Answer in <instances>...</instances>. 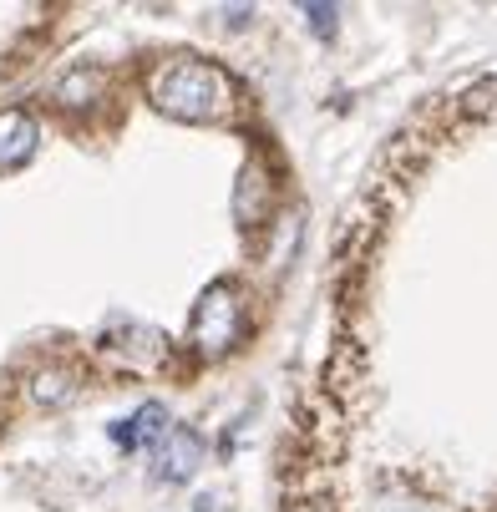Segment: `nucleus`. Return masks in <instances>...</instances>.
I'll use <instances>...</instances> for the list:
<instances>
[{
  "label": "nucleus",
  "instance_id": "f257e3e1",
  "mask_svg": "<svg viewBox=\"0 0 497 512\" xmlns=\"http://www.w3.org/2000/svg\"><path fill=\"white\" fill-rule=\"evenodd\" d=\"M148 87H153L158 107L183 117V122H208V117H219V107L229 102V82L213 66H203V61H163Z\"/></svg>",
  "mask_w": 497,
  "mask_h": 512
},
{
  "label": "nucleus",
  "instance_id": "f03ea898",
  "mask_svg": "<svg viewBox=\"0 0 497 512\" xmlns=\"http://www.w3.org/2000/svg\"><path fill=\"white\" fill-rule=\"evenodd\" d=\"M193 335L203 350H224L239 335V300H229V289L219 284L213 295H203L198 315H193Z\"/></svg>",
  "mask_w": 497,
  "mask_h": 512
},
{
  "label": "nucleus",
  "instance_id": "7ed1b4c3",
  "mask_svg": "<svg viewBox=\"0 0 497 512\" xmlns=\"http://www.w3.org/2000/svg\"><path fill=\"white\" fill-rule=\"evenodd\" d=\"M203 462V442L193 431H168V442H163V477H173V482H183V477H193V467Z\"/></svg>",
  "mask_w": 497,
  "mask_h": 512
},
{
  "label": "nucleus",
  "instance_id": "20e7f679",
  "mask_svg": "<svg viewBox=\"0 0 497 512\" xmlns=\"http://www.w3.org/2000/svg\"><path fill=\"white\" fill-rule=\"evenodd\" d=\"M31 148H36V127H31L21 112L0 117V168L26 163V158H31Z\"/></svg>",
  "mask_w": 497,
  "mask_h": 512
},
{
  "label": "nucleus",
  "instance_id": "39448f33",
  "mask_svg": "<svg viewBox=\"0 0 497 512\" xmlns=\"http://www.w3.org/2000/svg\"><path fill=\"white\" fill-rule=\"evenodd\" d=\"M153 436H168L163 406H142V411L132 416V426L122 431V442H127V447H142V442H153Z\"/></svg>",
  "mask_w": 497,
  "mask_h": 512
}]
</instances>
